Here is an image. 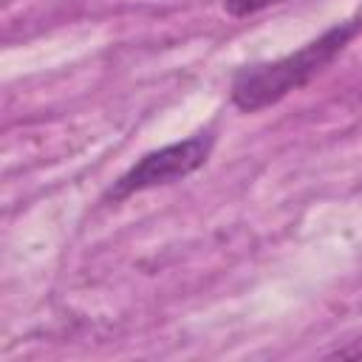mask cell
I'll return each mask as SVG.
<instances>
[{
  "label": "cell",
  "mask_w": 362,
  "mask_h": 362,
  "mask_svg": "<svg viewBox=\"0 0 362 362\" xmlns=\"http://www.w3.org/2000/svg\"><path fill=\"white\" fill-rule=\"evenodd\" d=\"M359 28H362L359 17L337 23L288 57H280L266 65L243 68L232 79V105L240 107L243 113H255L260 107L280 102L291 90L303 88L308 79H314L334 57H339L342 48L359 34Z\"/></svg>",
  "instance_id": "6da1fadb"
},
{
  "label": "cell",
  "mask_w": 362,
  "mask_h": 362,
  "mask_svg": "<svg viewBox=\"0 0 362 362\" xmlns=\"http://www.w3.org/2000/svg\"><path fill=\"white\" fill-rule=\"evenodd\" d=\"M212 133H195L184 141L167 144L161 150H153L147 156H141L107 192V198L122 201L133 192L141 189H153V187H164L173 181H181L187 175H192L198 167H204V161L212 153Z\"/></svg>",
  "instance_id": "7a4b0ae2"
},
{
  "label": "cell",
  "mask_w": 362,
  "mask_h": 362,
  "mask_svg": "<svg viewBox=\"0 0 362 362\" xmlns=\"http://www.w3.org/2000/svg\"><path fill=\"white\" fill-rule=\"evenodd\" d=\"M280 3H288V0H223V8L232 17H252V14L280 6Z\"/></svg>",
  "instance_id": "3957f363"
},
{
  "label": "cell",
  "mask_w": 362,
  "mask_h": 362,
  "mask_svg": "<svg viewBox=\"0 0 362 362\" xmlns=\"http://www.w3.org/2000/svg\"><path fill=\"white\" fill-rule=\"evenodd\" d=\"M331 359H362V337L345 342V345H337L334 351H328Z\"/></svg>",
  "instance_id": "277c9868"
}]
</instances>
